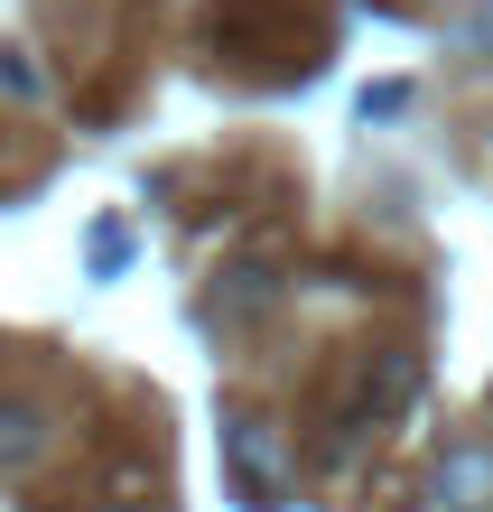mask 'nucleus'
Instances as JSON below:
<instances>
[{
  "label": "nucleus",
  "instance_id": "3",
  "mask_svg": "<svg viewBox=\"0 0 493 512\" xmlns=\"http://www.w3.org/2000/svg\"><path fill=\"white\" fill-rule=\"evenodd\" d=\"M428 494H438L447 512H484L493 503V447L484 438H456L447 457H438V475H428Z\"/></svg>",
  "mask_w": 493,
  "mask_h": 512
},
{
  "label": "nucleus",
  "instance_id": "5",
  "mask_svg": "<svg viewBox=\"0 0 493 512\" xmlns=\"http://www.w3.org/2000/svg\"><path fill=\"white\" fill-rule=\"evenodd\" d=\"M447 47H456V56H475V66H493V0H475L466 19H447Z\"/></svg>",
  "mask_w": 493,
  "mask_h": 512
},
{
  "label": "nucleus",
  "instance_id": "4",
  "mask_svg": "<svg viewBox=\"0 0 493 512\" xmlns=\"http://www.w3.org/2000/svg\"><path fill=\"white\" fill-rule=\"evenodd\" d=\"M47 457V410L28 391H0V475H28Z\"/></svg>",
  "mask_w": 493,
  "mask_h": 512
},
{
  "label": "nucleus",
  "instance_id": "7",
  "mask_svg": "<svg viewBox=\"0 0 493 512\" xmlns=\"http://www.w3.org/2000/svg\"><path fill=\"white\" fill-rule=\"evenodd\" d=\"M400 103H410V84H373V94H363V112H373V122H391Z\"/></svg>",
  "mask_w": 493,
  "mask_h": 512
},
{
  "label": "nucleus",
  "instance_id": "2",
  "mask_svg": "<svg viewBox=\"0 0 493 512\" xmlns=\"http://www.w3.org/2000/svg\"><path fill=\"white\" fill-rule=\"evenodd\" d=\"M419 391H428V364L410 345H382L373 364H363V382L345 391V419H354V438H382V429H400V419L419 410Z\"/></svg>",
  "mask_w": 493,
  "mask_h": 512
},
{
  "label": "nucleus",
  "instance_id": "1",
  "mask_svg": "<svg viewBox=\"0 0 493 512\" xmlns=\"http://www.w3.org/2000/svg\"><path fill=\"white\" fill-rule=\"evenodd\" d=\"M224 475H233V503H242V512H280V503L298 494L289 438L270 429V419H252V410L224 419Z\"/></svg>",
  "mask_w": 493,
  "mask_h": 512
},
{
  "label": "nucleus",
  "instance_id": "6",
  "mask_svg": "<svg viewBox=\"0 0 493 512\" xmlns=\"http://www.w3.org/2000/svg\"><path fill=\"white\" fill-rule=\"evenodd\" d=\"M131 261V224H94V270H121Z\"/></svg>",
  "mask_w": 493,
  "mask_h": 512
}]
</instances>
